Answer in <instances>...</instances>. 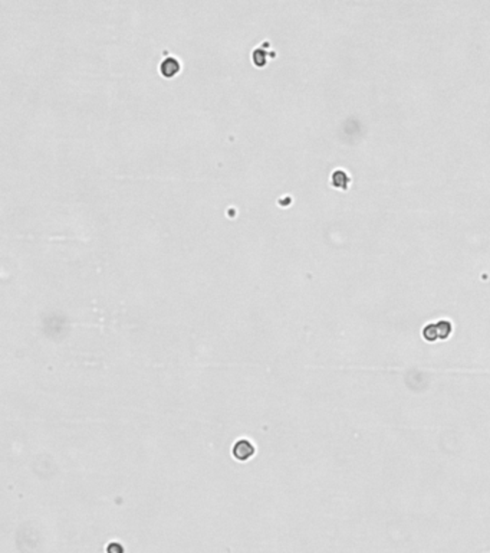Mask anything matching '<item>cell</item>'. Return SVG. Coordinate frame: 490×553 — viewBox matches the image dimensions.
Returning <instances> with one entry per match:
<instances>
[{
	"label": "cell",
	"mask_w": 490,
	"mask_h": 553,
	"mask_svg": "<svg viewBox=\"0 0 490 553\" xmlns=\"http://www.w3.org/2000/svg\"><path fill=\"white\" fill-rule=\"evenodd\" d=\"M453 332V326L447 320H441L437 323H431L424 327L423 330V337L427 342H436L439 339H448L450 333Z\"/></svg>",
	"instance_id": "6da1fadb"
},
{
	"label": "cell",
	"mask_w": 490,
	"mask_h": 553,
	"mask_svg": "<svg viewBox=\"0 0 490 553\" xmlns=\"http://www.w3.org/2000/svg\"><path fill=\"white\" fill-rule=\"evenodd\" d=\"M233 454L237 460L240 461H245L247 458H250L253 454H255V447L249 443L247 440H243V441H239L235 445V449H233Z\"/></svg>",
	"instance_id": "7a4b0ae2"
},
{
	"label": "cell",
	"mask_w": 490,
	"mask_h": 553,
	"mask_svg": "<svg viewBox=\"0 0 490 553\" xmlns=\"http://www.w3.org/2000/svg\"><path fill=\"white\" fill-rule=\"evenodd\" d=\"M178 71H180V62H178L175 58H172V56L166 58V59L160 64V72H161L164 77H167V78L174 77Z\"/></svg>",
	"instance_id": "3957f363"
},
{
	"label": "cell",
	"mask_w": 490,
	"mask_h": 553,
	"mask_svg": "<svg viewBox=\"0 0 490 553\" xmlns=\"http://www.w3.org/2000/svg\"><path fill=\"white\" fill-rule=\"evenodd\" d=\"M349 180H351V179H349V176L346 175V172H343V170H335L334 175H332V183H334L335 187L346 189Z\"/></svg>",
	"instance_id": "277c9868"
},
{
	"label": "cell",
	"mask_w": 490,
	"mask_h": 553,
	"mask_svg": "<svg viewBox=\"0 0 490 553\" xmlns=\"http://www.w3.org/2000/svg\"><path fill=\"white\" fill-rule=\"evenodd\" d=\"M263 56H265V53H263V51L262 49H256L255 53H253V61L256 62V65H263L265 62H266V59H263Z\"/></svg>",
	"instance_id": "5b68a950"
}]
</instances>
